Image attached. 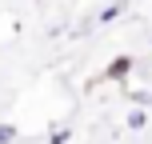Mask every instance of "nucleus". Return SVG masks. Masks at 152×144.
I'll use <instances>...</instances> for the list:
<instances>
[{
  "instance_id": "nucleus-5",
  "label": "nucleus",
  "mask_w": 152,
  "mask_h": 144,
  "mask_svg": "<svg viewBox=\"0 0 152 144\" xmlns=\"http://www.w3.org/2000/svg\"><path fill=\"white\" fill-rule=\"evenodd\" d=\"M68 136H72V132H68V128H56V132H52V136H48V144H68Z\"/></svg>"
},
{
  "instance_id": "nucleus-4",
  "label": "nucleus",
  "mask_w": 152,
  "mask_h": 144,
  "mask_svg": "<svg viewBox=\"0 0 152 144\" xmlns=\"http://www.w3.org/2000/svg\"><path fill=\"white\" fill-rule=\"evenodd\" d=\"M16 136H20V128H16V124H8V120H0V144H12Z\"/></svg>"
},
{
  "instance_id": "nucleus-3",
  "label": "nucleus",
  "mask_w": 152,
  "mask_h": 144,
  "mask_svg": "<svg viewBox=\"0 0 152 144\" xmlns=\"http://www.w3.org/2000/svg\"><path fill=\"white\" fill-rule=\"evenodd\" d=\"M120 12H124V0H112V4H108L104 12L96 16V20H100V24H108V20H116V16H120Z\"/></svg>"
},
{
  "instance_id": "nucleus-1",
  "label": "nucleus",
  "mask_w": 152,
  "mask_h": 144,
  "mask_svg": "<svg viewBox=\"0 0 152 144\" xmlns=\"http://www.w3.org/2000/svg\"><path fill=\"white\" fill-rule=\"evenodd\" d=\"M128 72H132V56H116V60L104 68V80H124Z\"/></svg>"
},
{
  "instance_id": "nucleus-2",
  "label": "nucleus",
  "mask_w": 152,
  "mask_h": 144,
  "mask_svg": "<svg viewBox=\"0 0 152 144\" xmlns=\"http://www.w3.org/2000/svg\"><path fill=\"white\" fill-rule=\"evenodd\" d=\"M124 124H128L132 132H140V128H148V112H144V108H132V112H128V120H124Z\"/></svg>"
}]
</instances>
